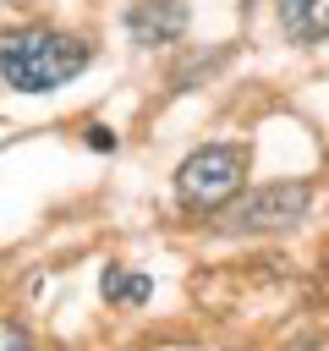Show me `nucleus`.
Masks as SVG:
<instances>
[{
    "mask_svg": "<svg viewBox=\"0 0 329 351\" xmlns=\"http://www.w3.org/2000/svg\"><path fill=\"white\" fill-rule=\"evenodd\" d=\"M93 49L71 33H49V27H27L0 38V77L22 93H49L60 82H71L77 71H88Z\"/></svg>",
    "mask_w": 329,
    "mask_h": 351,
    "instance_id": "1",
    "label": "nucleus"
},
{
    "mask_svg": "<svg viewBox=\"0 0 329 351\" xmlns=\"http://www.w3.org/2000/svg\"><path fill=\"white\" fill-rule=\"evenodd\" d=\"M241 176H247V154L236 143H208V148H197V154L181 159L175 197L186 208H197V214H214V208H225L241 192Z\"/></svg>",
    "mask_w": 329,
    "mask_h": 351,
    "instance_id": "2",
    "label": "nucleus"
},
{
    "mask_svg": "<svg viewBox=\"0 0 329 351\" xmlns=\"http://www.w3.org/2000/svg\"><path fill=\"white\" fill-rule=\"evenodd\" d=\"M307 203H313V186L307 181H274V186H258V192H236L219 214H225V230H247V236H258V230H291L302 214H307Z\"/></svg>",
    "mask_w": 329,
    "mask_h": 351,
    "instance_id": "3",
    "label": "nucleus"
},
{
    "mask_svg": "<svg viewBox=\"0 0 329 351\" xmlns=\"http://www.w3.org/2000/svg\"><path fill=\"white\" fill-rule=\"evenodd\" d=\"M126 27L137 44H175L186 33V0H137Z\"/></svg>",
    "mask_w": 329,
    "mask_h": 351,
    "instance_id": "4",
    "label": "nucleus"
},
{
    "mask_svg": "<svg viewBox=\"0 0 329 351\" xmlns=\"http://www.w3.org/2000/svg\"><path fill=\"white\" fill-rule=\"evenodd\" d=\"M280 22L291 38L307 44V38L329 33V0H280Z\"/></svg>",
    "mask_w": 329,
    "mask_h": 351,
    "instance_id": "5",
    "label": "nucleus"
},
{
    "mask_svg": "<svg viewBox=\"0 0 329 351\" xmlns=\"http://www.w3.org/2000/svg\"><path fill=\"white\" fill-rule=\"evenodd\" d=\"M154 285L143 280V274H121V269H104V296H110V307L115 302H143Z\"/></svg>",
    "mask_w": 329,
    "mask_h": 351,
    "instance_id": "6",
    "label": "nucleus"
},
{
    "mask_svg": "<svg viewBox=\"0 0 329 351\" xmlns=\"http://www.w3.org/2000/svg\"><path fill=\"white\" fill-rule=\"evenodd\" d=\"M0 351H33V346H27V335H22L11 318H0Z\"/></svg>",
    "mask_w": 329,
    "mask_h": 351,
    "instance_id": "7",
    "label": "nucleus"
},
{
    "mask_svg": "<svg viewBox=\"0 0 329 351\" xmlns=\"http://www.w3.org/2000/svg\"><path fill=\"white\" fill-rule=\"evenodd\" d=\"M88 143H93V148H115V132H104V126H93V132H88Z\"/></svg>",
    "mask_w": 329,
    "mask_h": 351,
    "instance_id": "8",
    "label": "nucleus"
},
{
    "mask_svg": "<svg viewBox=\"0 0 329 351\" xmlns=\"http://www.w3.org/2000/svg\"><path fill=\"white\" fill-rule=\"evenodd\" d=\"M324 274H329V241H324Z\"/></svg>",
    "mask_w": 329,
    "mask_h": 351,
    "instance_id": "9",
    "label": "nucleus"
}]
</instances>
